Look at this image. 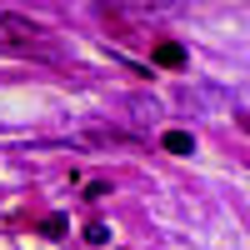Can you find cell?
I'll return each mask as SVG.
<instances>
[{
    "label": "cell",
    "instance_id": "obj_4",
    "mask_svg": "<svg viewBox=\"0 0 250 250\" xmlns=\"http://www.w3.org/2000/svg\"><path fill=\"white\" fill-rule=\"evenodd\" d=\"M85 240H90V245H105V240H110V230H105L100 220H90V225H85Z\"/></svg>",
    "mask_w": 250,
    "mask_h": 250
},
{
    "label": "cell",
    "instance_id": "obj_6",
    "mask_svg": "<svg viewBox=\"0 0 250 250\" xmlns=\"http://www.w3.org/2000/svg\"><path fill=\"white\" fill-rule=\"evenodd\" d=\"M235 120H240V130H250V115H235Z\"/></svg>",
    "mask_w": 250,
    "mask_h": 250
},
{
    "label": "cell",
    "instance_id": "obj_1",
    "mask_svg": "<svg viewBox=\"0 0 250 250\" xmlns=\"http://www.w3.org/2000/svg\"><path fill=\"white\" fill-rule=\"evenodd\" d=\"M150 60H155V65H165V70H180V65H185V45H175V40H160V45L150 50Z\"/></svg>",
    "mask_w": 250,
    "mask_h": 250
},
{
    "label": "cell",
    "instance_id": "obj_3",
    "mask_svg": "<svg viewBox=\"0 0 250 250\" xmlns=\"http://www.w3.org/2000/svg\"><path fill=\"white\" fill-rule=\"evenodd\" d=\"M40 235L60 240V235H65V215H45V220H40Z\"/></svg>",
    "mask_w": 250,
    "mask_h": 250
},
{
    "label": "cell",
    "instance_id": "obj_2",
    "mask_svg": "<svg viewBox=\"0 0 250 250\" xmlns=\"http://www.w3.org/2000/svg\"><path fill=\"white\" fill-rule=\"evenodd\" d=\"M160 145H165L170 155H195V135H190V130H165Z\"/></svg>",
    "mask_w": 250,
    "mask_h": 250
},
{
    "label": "cell",
    "instance_id": "obj_5",
    "mask_svg": "<svg viewBox=\"0 0 250 250\" xmlns=\"http://www.w3.org/2000/svg\"><path fill=\"white\" fill-rule=\"evenodd\" d=\"M100 195H110V185H105V180H90V185H85V200H100Z\"/></svg>",
    "mask_w": 250,
    "mask_h": 250
}]
</instances>
